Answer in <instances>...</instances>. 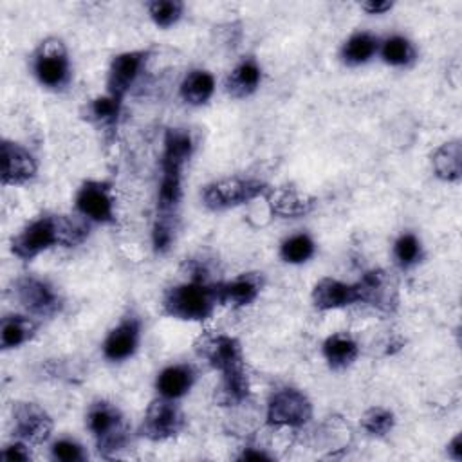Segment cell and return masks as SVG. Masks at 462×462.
<instances>
[{"label":"cell","mask_w":462,"mask_h":462,"mask_svg":"<svg viewBox=\"0 0 462 462\" xmlns=\"http://www.w3.org/2000/svg\"><path fill=\"white\" fill-rule=\"evenodd\" d=\"M379 43L381 40L368 31L352 32L341 45L339 58L348 67L365 65L379 52Z\"/></svg>","instance_id":"25"},{"label":"cell","mask_w":462,"mask_h":462,"mask_svg":"<svg viewBox=\"0 0 462 462\" xmlns=\"http://www.w3.org/2000/svg\"><path fill=\"white\" fill-rule=\"evenodd\" d=\"M74 208L90 224H112L116 220L112 188L105 180H85L76 191Z\"/></svg>","instance_id":"9"},{"label":"cell","mask_w":462,"mask_h":462,"mask_svg":"<svg viewBox=\"0 0 462 462\" xmlns=\"http://www.w3.org/2000/svg\"><path fill=\"white\" fill-rule=\"evenodd\" d=\"M321 352L332 370H345L357 359L359 345L350 334L336 332L323 341Z\"/></svg>","instance_id":"24"},{"label":"cell","mask_w":462,"mask_h":462,"mask_svg":"<svg viewBox=\"0 0 462 462\" xmlns=\"http://www.w3.org/2000/svg\"><path fill=\"white\" fill-rule=\"evenodd\" d=\"M14 300L27 310V314L36 318H52L61 307L63 300L60 292L47 282L38 276H20L13 282Z\"/></svg>","instance_id":"7"},{"label":"cell","mask_w":462,"mask_h":462,"mask_svg":"<svg viewBox=\"0 0 462 462\" xmlns=\"http://www.w3.org/2000/svg\"><path fill=\"white\" fill-rule=\"evenodd\" d=\"M85 424L92 433L101 457H114L126 448L130 430L121 410L114 402L105 399L92 402L87 410Z\"/></svg>","instance_id":"3"},{"label":"cell","mask_w":462,"mask_h":462,"mask_svg":"<svg viewBox=\"0 0 462 462\" xmlns=\"http://www.w3.org/2000/svg\"><path fill=\"white\" fill-rule=\"evenodd\" d=\"M395 426V415L388 408L374 406L361 415V428L372 437H384Z\"/></svg>","instance_id":"33"},{"label":"cell","mask_w":462,"mask_h":462,"mask_svg":"<svg viewBox=\"0 0 462 462\" xmlns=\"http://www.w3.org/2000/svg\"><path fill=\"white\" fill-rule=\"evenodd\" d=\"M31 70L36 81L49 90H63L72 79L69 51L60 38L49 36L31 54Z\"/></svg>","instance_id":"4"},{"label":"cell","mask_w":462,"mask_h":462,"mask_svg":"<svg viewBox=\"0 0 462 462\" xmlns=\"http://www.w3.org/2000/svg\"><path fill=\"white\" fill-rule=\"evenodd\" d=\"M361 303L372 305L379 310H392L397 305V287L383 269L366 271L357 280Z\"/></svg>","instance_id":"17"},{"label":"cell","mask_w":462,"mask_h":462,"mask_svg":"<svg viewBox=\"0 0 462 462\" xmlns=\"http://www.w3.org/2000/svg\"><path fill=\"white\" fill-rule=\"evenodd\" d=\"M273 457L258 448H244L238 455V460H271Z\"/></svg>","instance_id":"38"},{"label":"cell","mask_w":462,"mask_h":462,"mask_svg":"<svg viewBox=\"0 0 462 462\" xmlns=\"http://www.w3.org/2000/svg\"><path fill=\"white\" fill-rule=\"evenodd\" d=\"M446 448H448V455H449L453 460H457V462L462 460V435H460V433H457Z\"/></svg>","instance_id":"39"},{"label":"cell","mask_w":462,"mask_h":462,"mask_svg":"<svg viewBox=\"0 0 462 462\" xmlns=\"http://www.w3.org/2000/svg\"><path fill=\"white\" fill-rule=\"evenodd\" d=\"M310 300L318 310H336L361 303V294L357 282L346 283L327 276L316 282Z\"/></svg>","instance_id":"15"},{"label":"cell","mask_w":462,"mask_h":462,"mask_svg":"<svg viewBox=\"0 0 462 462\" xmlns=\"http://www.w3.org/2000/svg\"><path fill=\"white\" fill-rule=\"evenodd\" d=\"M251 393V381L245 363L220 372V381L215 386V402L218 406H238L247 401Z\"/></svg>","instance_id":"19"},{"label":"cell","mask_w":462,"mask_h":462,"mask_svg":"<svg viewBox=\"0 0 462 462\" xmlns=\"http://www.w3.org/2000/svg\"><path fill=\"white\" fill-rule=\"evenodd\" d=\"M195 352L211 368L224 372L245 363L242 345L236 337L224 332H206L195 341Z\"/></svg>","instance_id":"11"},{"label":"cell","mask_w":462,"mask_h":462,"mask_svg":"<svg viewBox=\"0 0 462 462\" xmlns=\"http://www.w3.org/2000/svg\"><path fill=\"white\" fill-rule=\"evenodd\" d=\"M379 56L390 67H410L417 60L415 45L402 34H392L379 43Z\"/></svg>","instance_id":"29"},{"label":"cell","mask_w":462,"mask_h":462,"mask_svg":"<svg viewBox=\"0 0 462 462\" xmlns=\"http://www.w3.org/2000/svg\"><path fill=\"white\" fill-rule=\"evenodd\" d=\"M195 150L191 134L184 128H168L164 135V148L161 155L162 171H184L186 162Z\"/></svg>","instance_id":"21"},{"label":"cell","mask_w":462,"mask_h":462,"mask_svg":"<svg viewBox=\"0 0 462 462\" xmlns=\"http://www.w3.org/2000/svg\"><path fill=\"white\" fill-rule=\"evenodd\" d=\"M393 260L395 263L401 267V269H410L413 265H417L422 256H424V251H422V244L419 240V236L411 231H406V233H401L397 236V240L393 242Z\"/></svg>","instance_id":"31"},{"label":"cell","mask_w":462,"mask_h":462,"mask_svg":"<svg viewBox=\"0 0 462 462\" xmlns=\"http://www.w3.org/2000/svg\"><path fill=\"white\" fill-rule=\"evenodd\" d=\"M262 83V67L253 58H242L226 78V92L233 99H245L258 90Z\"/></svg>","instance_id":"22"},{"label":"cell","mask_w":462,"mask_h":462,"mask_svg":"<svg viewBox=\"0 0 462 462\" xmlns=\"http://www.w3.org/2000/svg\"><path fill=\"white\" fill-rule=\"evenodd\" d=\"M314 253H316V244L307 233L291 235L280 244V258L285 263H292V265L305 263L314 256Z\"/></svg>","instance_id":"30"},{"label":"cell","mask_w":462,"mask_h":462,"mask_svg":"<svg viewBox=\"0 0 462 462\" xmlns=\"http://www.w3.org/2000/svg\"><path fill=\"white\" fill-rule=\"evenodd\" d=\"M90 222L76 215H45L29 222L18 235L11 240V253L29 262L40 253L63 245L72 247L81 244L88 235Z\"/></svg>","instance_id":"1"},{"label":"cell","mask_w":462,"mask_h":462,"mask_svg":"<svg viewBox=\"0 0 462 462\" xmlns=\"http://www.w3.org/2000/svg\"><path fill=\"white\" fill-rule=\"evenodd\" d=\"M215 76L209 70L193 69L182 78L179 85V94L184 103L191 106H200L211 99V96L215 94Z\"/></svg>","instance_id":"26"},{"label":"cell","mask_w":462,"mask_h":462,"mask_svg":"<svg viewBox=\"0 0 462 462\" xmlns=\"http://www.w3.org/2000/svg\"><path fill=\"white\" fill-rule=\"evenodd\" d=\"M269 186L253 177H226L213 180L202 189V202L209 211H226L263 197Z\"/></svg>","instance_id":"5"},{"label":"cell","mask_w":462,"mask_h":462,"mask_svg":"<svg viewBox=\"0 0 462 462\" xmlns=\"http://www.w3.org/2000/svg\"><path fill=\"white\" fill-rule=\"evenodd\" d=\"M121 108H123V101L105 92L103 96L90 99V103L87 105L85 116L90 123H94L105 134H114L119 123Z\"/></svg>","instance_id":"28"},{"label":"cell","mask_w":462,"mask_h":462,"mask_svg":"<svg viewBox=\"0 0 462 462\" xmlns=\"http://www.w3.org/2000/svg\"><path fill=\"white\" fill-rule=\"evenodd\" d=\"M263 278L262 273H244L233 280L215 283L218 305H227L233 309L251 305L262 292Z\"/></svg>","instance_id":"16"},{"label":"cell","mask_w":462,"mask_h":462,"mask_svg":"<svg viewBox=\"0 0 462 462\" xmlns=\"http://www.w3.org/2000/svg\"><path fill=\"white\" fill-rule=\"evenodd\" d=\"M141 341V319L134 314L125 316L103 339L101 352L110 363H123L130 359Z\"/></svg>","instance_id":"14"},{"label":"cell","mask_w":462,"mask_h":462,"mask_svg":"<svg viewBox=\"0 0 462 462\" xmlns=\"http://www.w3.org/2000/svg\"><path fill=\"white\" fill-rule=\"evenodd\" d=\"M217 301L215 283H206L202 278L177 283L162 294V314L180 321H204L211 318Z\"/></svg>","instance_id":"2"},{"label":"cell","mask_w":462,"mask_h":462,"mask_svg":"<svg viewBox=\"0 0 462 462\" xmlns=\"http://www.w3.org/2000/svg\"><path fill=\"white\" fill-rule=\"evenodd\" d=\"M197 381V370L188 363H175L164 366L155 377L157 395L179 401L193 388Z\"/></svg>","instance_id":"20"},{"label":"cell","mask_w":462,"mask_h":462,"mask_svg":"<svg viewBox=\"0 0 462 462\" xmlns=\"http://www.w3.org/2000/svg\"><path fill=\"white\" fill-rule=\"evenodd\" d=\"M150 58L148 49L126 51L112 58L106 72V94L125 101L126 94L137 83Z\"/></svg>","instance_id":"10"},{"label":"cell","mask_w":462,"mask_h":462,"mask_svg":"<svg viewBox=\"0 0 462 462\" xmlns=\"http://www.w3.org/2000/svg\"><path fill=\"white\" fill-rule=\"evenodd\" d=\"M54 422L51 415L36 402H14L13 406V435L31 446L43 444L52 433Z\"/></svg>","instance_id":"12"},{"label":"cell","mask_w":462,"mask_h":462,"mask_svg":"<svg viewBox=\"0 0 462 462\" xmlns=\"http://www.w3.org/2000/svg\"><path fill=\"white\" fill-rule=\"evenodd\" d=\"M312 419V402L296 388L274 392L265 408V422L273 428H303Z\"/></svg>","instance_id":"6"},{"label":"cell","mask_w":462,"mask_h":462,"mask_svg":"<svg viewBox=\"0 0 462 462\" xmlns=\"http://www.w3.org/2000/svg\"><path fill=\"white\" fill-rule=\"evenodd\" d=\"M175 235H177V217L157 215L152 227L153 251L159 254L168 253L175 242Z\"/></svg>","instance_id":"34"},{"label":"cell","mask_w":462,"mask_h":462,"mask_svg":"<svg viewBox=\"0 0 462 462\" xmlns=\"http://www.w3.org/2000/svg\"><path fill=\"white\" fill-rule=\"evenodd\" d=\"M269 211L280 218H298L314 209L316 200L307 195L298 191L296 188L289 186H278V188H269L263 195Z\"/></svg>","instance_id":"18"},{"label":"cell","mask_w":462,"mask_h":462,"mask_svg":"<svg viewBox=\"0 0 462 462\" xmlns=\"http://www.w3.org/2000/svg\"><path fill=\"white\" fill-rule=\"evenodd\" d=\"M38 332V323L31 314H7L0 325V346L2 350L20 348L29 343Z\"/></svg>","instance_id":"23"},{"label":"cell","mask_w":462,"mask_h":462,"mask_svg":"<svg viewBox=\"0 0 462 462\" xmlns=\"http://www.w3.org/2000/svg\"><path fill=\"white\" fill-rule=\"evenodd\" d=\"M31 444L20 440V439H14L13 442H9L2 453H0V458L2 460H7V462H14V460H20V462H25V460H31Z\"/></svg>","instance_id":"36"},{"label":"cell","mask_w":462,"mask_h":462,"mask_svg":"<svg viewBox=\"0 0 462 462\" xmlns=\"http://www.w3.org/2000/svg\"><path fill=\"white\" fill-rule=\"evenodd\" d=\"M393 7V2L390 0H370V2H363L361 9L366 11L368 14H384L386 11H390Z\"/></svg>","instance_id":"37"},{"label":"cell","mask_w":462,"mask_h":462,"mask_svg":"<svg viewBox=\"0 0 462 462\" xmlns=\"http://www.w3.org/2000/svg\"><path fill=\"white\" fill-rule=\"evenodd\" d=\"M0 162V180L4 186H23L31 182L38 171V162L34 155L22 144L9 139H2Z\"/></svg>","instance_id":"13"},{"label":"cell","mask_w":462,"mask_h":462,"mask_svg":"<svg viewBox=\"0 0 462 462\" xmlns=\"http://www.w3.org/2000/svg\"><path fill=\"white\" fill-rule=\"evenodd\" d=\"M51 457L60 462H83L87 458V453L78 440L70 437H61L51 444Z\"/></svg>","instance_id":"35"},{"label":"cell","mask_w":462,"mask_h":462,"mask_svg":"<svg viewBox=\"0 0 462 462\" xmlns=\"http://www.w3.org/2000/svg\"><path fill=\"white\" fill-rule=\"evenodd\" d=\"M152 22L161 29L173 27L184 14V4L179 0H153L146 4Z\"/></svg>","instance_id":"32"},{"label":"cell","mask_w":462,"mask_h":462,"mask_svg":"<svg viewBox=\"0 0 462 462\" xmlns=\"http://www.w3.org/2000/svg\"><path fill=\"white\" fill-rule=\"evenodd\" d=\"M186 426V417L173 399L157 395L146 408L144 417L139 426V435L161 442L177 437Z\"/></svg>","instance_id":"8"},{"label":"cell","mask_w":462,"mask_h":462,"mask_svg":"<svg viewBox=\"0 0 462 462\" xmlns=\"http://www.w3.org/2000/svg\"><path fill=\"white\" fill-rule=\"evenodd\" d=\"M435 175L446 182H457L462 177V146L458 139L442 143L431 153Z\"/></svg>","instance_id":"27"}]
</instances>
